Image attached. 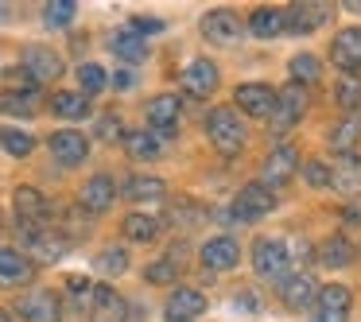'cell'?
<instances>
[{"instance_id":"cell-27","label":"cell","mask_w":361,"mask_h":322,"mask_svg":"<svg viewBox=\"0 0 361 322\" xmlns=\"http://www.w3.org/2000/svg\"><path fill=\"white\" fill-rule=\"evenodd\" d=\"M35 105H39V86L35 82H24L20 89H8V94L0 97V109L4 113H24V117H32Z\"/></svg>"},{"instance_id":"cell-8","label":"cell","mask_w":361,"mask_h":322,"mask_svg":"<svg viewBox=\"0 0 361 322\" xmlns=\"http://www.w3.org/2000/svg\"><path fill=\"white\" fill-rule=\"evenodd\" d=\"M20 70H24L35 86H43V82H55L59 74H63V58H59L51 47L32 43V47H24V63H20Z\"/></svg>"},{"instance_id":"cell-14","label":"cell","mask_w":361,"mask_h":322,"mask_svg":"<svg viewBox=\"0 0 361 322\" xmlns=\"http://www.w3.org/2000/svg\"><path fill=\"white\" fill-rule=\"evenodd\" d=\"M221 74L214 63H206V58H190L187 66H183V89H187L190 97H210L214 89H218Z\"/></svg>"},{"instance_id":"cell-45","label":"cell","mask_w":361,"mask_h":322,"mask_svg":"<svg viewBox=\"0 0 361 322\" xmlns=\"http://www.w3.org/2000/svg\"><path fill=\"white\" fill-rule=\"evenodd\" d=\"M128 27H133V32H136V35H140V39H144V35H156V32H159V27H164V24H159V20H152V16H136L133 24H128Z\"/></svg>"},{"instance_id":"cell-10","label":"cell","mask_w":361,"mask_h":322,"mask_svg":"<svg viewBox=\"0 0 361 322\" xmlns=\"http://www.w3.org/2000/svg\"><path fill=\"white\" fill-rule=\"evenodd\" d=\"M330 58H334V66L345 70L350 78L361 70V24L342 27V32L334 35V43H330Z\"/></svg>"},{"instance_id":"cell-38","label":"cell","mask_w":361,"mask_h":322,"mask_svg":"<svg viewBox=\"0 0 361 322\" xmlns=\"http://www.w3.org/2000/svg\"><path fill=\"white\" fill-rule=\"evenodd\" d=\"M171 221H179L183 229L198 225V221H202V206L190 202V198H175V202H171Z\"/></svg>"},{"instance_id":"cell-24","label":"cell","mask_w":361,"mask_h":322,"mask_svg":"<svg viewBox=\"0 0 361 322\" xmlns=\"http://www.w3.org/2000/svg\"><path fill=\"white\" fill-rule=\"evenodd\" d=\"M109 47H113V55H117L121 63H128V66H136V63H144V58H148V43H144L140 35L133 32V27H121V32H113Z\"/></svg>"},{"instance_id":"cell-32","label":"cell","mask_w":361,"mask_h":322,"mask_svg":"<svg viewBox=\"0 0 361 322\" xmlns=\"http://www.w3.org/2000/svg\"><path fill=\"white\" fill-rule=\"evenodd\" d=\"M353 256H357V252H353V244L345 241V237H330L319 249V260L326 268H345V264H353Z\"/></svg>"},{"instance_id":"cell-30","label":"cell","mask_w":361,"mask_h":322,"mask_svg":"<svg viewBox=\"0 0 361 322\" xmlns=\"http://www.w3.org/2000/svg\"><path fill=\"white\" fill-rule=\"evenodd\" d=\"M125 237L128 241H156L159 237V218H152V213H140V210H133L125 218Z\"/></svg>"},{"instance_id":"cell-43","label":"cell","mask_w":361,"mask_h":322,"mask_svg":"<svg viewBox=\"0 0 361 322\" xmlns=\"http://www.w3.org/2000/svg\"><path fill=\"white\" fill-rule=\"evenodd\" d=\"M66 287H71L74 303H78L82 311H86V306H90V295H94V283H90V280H82V275H71V283H66Z\"/></svg>"},{"instance_id":"cell-17","label":"cell","mask_w":361,"mask_h":322,"mask_svg":"<svg viewBox=\"0 0 361 322\" xmlns=\"http://www.w3.org/2000/svg\"><path fill=\"white\" fill-rule=\"evenodd\" d=\"M167 322H195L198 314L206 311V295L195 287H175L171 295H167Z\"/></svg>"},{"instance_id":"cell-4","label":"cell","mask_w":361,"mask_h":322,"mask_svg":"<svg viewBox=\"0 0 361 322\" xmlns=\"http://www.w3.org/2000/svg\"><path fill=\"white\" fill-rule=\"evenodd\" d=\"M288 268H291V256H288V249H283V241L260 237V241L252 244V272H257L260 280L280 283L283 275H288Z\"/></svg>"},{"instance_id":"cell-26","label":"cell","mask_w":361,"mask_h":322,"mask_svg":"<svg viewBox=\"0 0 361 322\" xmlns=\"http://www.w3.org/2000/svg\"><path fill=\"white\" fill-rule=\"evenodd\" d=\"M249 32L257 35V39H280L283 32V8H257L249 16Z\"/></svg>"},{"instance_id":"cell-20","label":"cell","mask_w":361,"mask_h":322,"mask_svg":"<svg viewBox=\"0 0 361 322\" xmlns=\"http://www.w3.org/2000/svg\"><path fill=\"white\" fill-rule=\"evenodd\" d=\"M51 156H55L63 167H78L82 159L90 156V144H86V136H82V132L63 128V132L51 136Z\"/></svg>"},{"instance_id":"cell-28","label":"cell","mask_w":361,"mask_h":322,"mask_svg":"<svg viewBox=\"0 0 361 322\" xmlns=\"http://www.w3.org/2000/svg\"><path fill=\"white\" fill-rule=\"evenodd\" d=\"M125 151H128L133 159H140V163H152V159H159V140H156V132H148V128L125 132Z\"/></svg>"},{"instance_id":"cell-22","label":"cell","mask_w":361,"mask_h":322,"mask_svg":"<svg viewBox=\"0 0 361 322\" xmlns=\"http://www.w3.org/2000/svg\"><path fill=\"white\" fill-rule=\"evenodd\" d=\"M148 132H175L179 125V97L175 94H159L148 101Z\"/></svg>"},{"instance_id":"cell-44","label":"cell","mask_w":361,"mask_h":322,"mask_svg":"<svg viewBox=\"0 0 361 322\" xmlns=\"http://www.w3.org/2000/svg\"><path fill=\"white\" fill-rule=\"evenodd\" d=\"M97 136H102V140H117L121 136V117L117 113H105V117L97 120Z\"/></svg>"},{"instance_id":"cell-3","label":"cell","mask_w":361,"mask_h":322,"mask_svg":"<svg viewBox=\"0 0 361 322\" xmlns=\"http://www.w3.org/2000/svg\"><path fill=\"white\" fill-rule=\"evenodd\" d=\"M303 113H307V89L291 82V86L276 89V105H272V113H268V128H272V132H288V128L299 125Z\"/></svg>"},{"instance_id":"cell-13","label":"cell","mask_w":361,"mask_h":322,"mask_svg":"<svg viewBox=\"0 0 361 322\" xmlns=\"http://www.w3.org/2000/svg\"><path fill=\"white\" fill-rule=\"evenodd\" d=\"M295 171H299V151L291 148V144H280V148L268 151V159H264V187L268 190L283 187V182H291Z\"/></svg>"},{"instance_id":"cell-46","label":"cell","mask_w":361,"mask_h":322,"mask_svg":"<svg viewBox=\"0 0 361 322\" xmlns=\"http://www.w3.org/2000/svg\"><path fill=\"white\" fill-rule=\"evenodd\" d=\"M121 322H148V311L140 303H133V306H125V318Z\"/></svg>"},{"instance_id":"cell-48","label":"cell","mask_w":361,"mask_h":322,"mask_svg":"<svg viewBox=\"0 0 361 322\" xmlns=\"http://www.w3.org/2000/svg\"><path fill=\"white\" fill-rule=\"evenodd\" d=\"M345 225H361V206H350V210H345Z\"/></svg>"},{"instance_id":"cell-33","label":"cell","mask_w":361,"mask_h":322,"mask_svg":"<svg viewBox=\"0 0 361 322\" xmlns=\"http://www.w3.org/2000/svg\"><path fill=\"white\" fill-rule=\"evenodd\" d=\"M322 78V63L314 55H295L291 58V82H295V86H314V82Z\"/></svg>"},{"instance_id":"cell-7","label":"cell","mask_w":361,"mask_h":322,"mask_svg":"<svg viewBox=\"0 0 361 322\" xmlns=\"http://www.w3.org/2000/svg\"><path fill=\"white\" fill-rule=\"evenodd\" d=\"M16 311H20L24 322H59L63 318V299H59L51 287H32V291L20 295Z\"/></svg>"},{"instance_id":"cell-5","label":"cell","mask_w":361,"mask_h":322,"mask_svg":"<svg viewBox=\"0 0 361 322\" xmlns=\"http://www.w3.org/2000/svg\"><path fill=\"white\" fill-rule=\"evenodd\" d=\"M272 210H276L272 190H268L264 182H249V187H241V194L233 198V206H229V213H233L229 221H260Z\"/></svg>"},{"instance_id":"cell-35","label":"cell","mask_w":361,"mask_h":322,"mask_svg":"<svg viewBox=\"0 0 361 322\" xmlns=\"http://www.w3.org/2000/svg\"><path fill=\"white\" fill-rule=\"evenodd\" d=\"M94 268L102 275H121L128 268V252L117 249V244H113V249H102V252H97V260H94Z\"/></svg>"},{"instance_id":"cell-6","label":"cell","mask_w":361,"mask_h":322,"mask_svg":"<svg viewBox=\"0 0 361 322\" xmlns=\"http://www.w3.org/2000/svg\"><path fill=\"white\" fill-rule=\"evenodd\" d=\"M202 35L206 43H214V47H237L245 35V24L241 16H237L233 8H214L202 16Z\"/></svg>"},{"instance_id":"cell-49","label":"cell","mask_w":361,"mask_h":322,"mask_svg":"<svg viewBox=\"0 0 361 322\" xmlns=\"http://www.w3.org/2000/svg\"><path fill=\"white\" fill-rule=\"evenodd\" d=\"M0 322H12V311H0Z\"/></svg>"},{"instance_id":"cell-41","label":"cell","mask_w":361,"mask_h":322,"mask_svg":"<svg viewBox=\"0 0 361 322\" xmlns=\"http://www.w3.org/2000/svg\"><path fill=\"white\" fill-rule=\"evenodd\" d=\"M175 275H179V264H175V260L167 256V260H156V264H148L144 280H148V283H171Z\"/></svg>"},{"instance_id":"cell-31","label":"cell","mask_w":361,"mask_h":322,"mask_svg":"<svg viewBox=\"0 0 361 322\" xmlns=\"http://www.w3.org/2000/svg\"><path fill=\"white\" fill-rule=\"evenodd\" d=\"M125 194L133 202H156V198H164V179H156V175H133L125 182Z\"/></svg>"},{"instance_id":"cell-23","label":"cell","mask_w":361,"mask_h":322,"mask_svg":"<svg viewBox=\"0 0 361 322\" xmlns=\"http://www.w3.org/2000/svg\"><path fill=\"white\" fill-rule=\"evenodd\" d=\"M113 202H117V182H113L109 175H94V179L82 187V206H86L90 213H105Z\"/></svg>"},{"instance_id":"cell-15","label":"cell","mask_w":361,"mask_h":322,"mask_svg":"<svg viewBox=\"0 0 361 322\" xmlns=\"http://www.w3.org/2000/svg\"><path fill=\"white\" fill-rule=\"evenodd\" d=\"M330 190H338L345 198L361 194V156L357 151H342L338 156V163L330 167Z\"/></svg>"},{"instance_id":"cell-25","label":"cell","mask_w":361,"mask_h":322,"mask_svg":"<svg viewBox=\"0 0 361 322\" xmlns=\"http://www.w3.org/2000/svg\"><path fill=\"white\" fill-rule=\"evenodd\" d=\"M35 275V264L16 249H0V283H27Z\"/></svg>"},{"instance_id":"cell-29","label":"cell","mask_w":361,"mask_h":322,"mask_svg":"<svg viewBox=\"0 0 361 322\" xmlns=\"http://www.w3.org/2000/svg\"><path fill=\"white\" fill-rule=\"evenodd\" d=\"M51 113L63 120H82L90 113V97L86 94H51Z\"/></svg>"},{"instance_id":"cell-47","label":"cell","mask_w":361,"mask_h":322,"mask_svg":"<svg viewBox=\"0 0 361 322\" xmlns=\"http://www.w3.org/2000/svg\"><path fill=\"white\" fill-rule=\"evenodd\" d=\"M233 306H245V311H249V314H252V311H257V306H260V303H257V295H249V291H241V295H237V299H233Z\"/></svg>"},{"instance_id":"cell-42","label":"cell","mask_w":361,"mask_h":322,"mask_svg":"<svg viewBox=\"0 0 361 322\" xmlns=\"http://www.w3.org/2000/svg\"><path fill=\"white\" fill-rule=\"evenodd\" d=\"M303 175H307V182H311V187H319V190L330 187V167L322 163V159H311V163H303Z\"/></svg>"},{"instance_id":"cell-50","label":"cell","mask_w":361,"mask_h":322,"mask_svg":"<svg viewBox=\"0 0 361 322\" xmlns=\"http://www.w3.org/2000/svg\"><path fill=\"white\" fill-rule=\"evenodd\" d=\"M0 16H4V8H0Z\"/></svg>"},{"instance_id":"cell-39","label":"cell","mask_w":361,"mask_h":322,"mask_svg":"<svg viewBox=\"0 0 361 322\" xmlns=\"http://www.w3.org/2000/svg\"><path fill=\"white\" fill-rule=\"evenodd\" d=\"M43 20H47L51 32H59V27H66L74 20V0H51L47 12H43Z\"/></svg>"},{"instance_id":"cell-34","label":"cell","mask_w":361,"mask_h":322,"mask_svg":"<svg viewBox=\"0 0 361 322\" xmlns=\"http://www.w3.org/2000/svg\"><path fill=\"white\" fill-rule=\"evenodd\" d=\"M78 82H82V89H78V94L94 97V94H102V89L109 86V74H105L97 63H82V66H78Z\"/></svg>"},{"instance_id":"cell-12","label":"cell","mask_w":361,"mask_h":322,"mask_svg":"<svg viewBox=\"0 0 361 322\" xmlns=\"http://www.w3.org/2000/svg\"><path fill=\"white\" fill-rule=\"evenodd\" d=\"M350 287H342V283H330V287H322L319 295H314V306H319V314H314V322H345L350 318Z\"/></svg>"},{"instance_id":"cell-36","label":"cell","mask_w":361,"mask_h":322,"mask_svg":"<svg viewBox=\"0 0 361 322\" xmlns=\"http://www.w3.org/2000/svg\"><path fill=\"white\" fill-rule=\"evenodd\" d=\"M361 136V120L357 117H345L342 125L330 132V148H338V151H353V140Z\"/></svg>"},{"instance_id":"cell-40","label":"cell","mask_w":361,"mask_h":322,"mask_svg":"<svg viewBox=\"0 0 361 322\" xmlns=\"http://www.w3.org/2000/svg\"><path fill=\"white\" fill-rule=\"evenodd\" d=\"M338 105H342V109H357L361 105V82L357 78L345 74V78L338 82Z\"/></svg>"},{"instance_id":"cell-18","label":"cell","mask_w":361,"mask_h":322,"mask_svg":"<svg viewBox=\"0 0 361 322\" xmlns=\"http://www.w3.org/2000/svg\"><path fill=\"white\" fill-rule=\"evenodd\" d=\"M276 291H280V299H283V306H291V311H303L307 303H314V280L307 272H288L280 283H276Z\"/></svg>"},{"instance_id":"cell-11","label":"cell","mask_w":361,"mask_h":322,"mask_svg":"<svg viewBox=\"0 0 361 322\" xmlns=\"http://www.w3.org/2000/svg\"><path fill=\"white\" fill-rule=\"evenodd\" d=\"M27 249H32V260H39V264H59V260L66 256V249H71V241H66L63 233H55V229H27L24 233Z\"/></svg>"},{"instance_id":"cell-51","label":"cell","mask_w":361,"mask_h":322,"mask_svg":"<svg viewBox=\"0 0 361 322\" xmlns=\"http://www.w3.org/2000/svg\"><path fill=\"white\" fill-rule=\"evenodd\" d=\"M0 229H4V221H0Z\"/></svg>"},{"instance_id":"cell-9","label":"cell","mask_w":361,"mask_h":322,"mask_svg":"<svg viewBox=\"0 0 361 322\" xmlns=\"http://www.w3.org/2000/svg\"><path fill=\"white\" fill-rule=\"evenodd\" d=\"M12 210H16V225L24 229V233L27 229H43V221H47V198L35 187H16Z\"/></svg>"},{"instance_id":"cell-16","label":"cell","mask_w":361,"mask_h":322,"mask_svg":"<svg viewBox=\"0 0 361 322\" xmlns=\"http://www.w3.org/2000/svg\"><path fill=\"white\" fill-rule=\"evenodd\" d=\"M125 299L109 287V283H94V295H90V322H121L125 318Z\"/></svg>"},{"instance_id":"cell-2","label":"cell","mask_w":361,"mask_h":322,"mask_svg":"<svg viewBox=\"0 0 361 322\" xmlns=\"http://www.w3.org/2000/svg\"><path fill=\"white\" fill-rule=\"evenodd\" d=\"M334 8H330L326 0H295L291 8H283V32L291 35H314L330 24Z\"/></svg>"},{"instance_id":"cell-37","label":"cell","mask_w":361,"mask_h":322,"mask_svg":"<svg viewBox=\"0 0 361 322\" xmlns=\"http://www.w3.org/2000/svg\"><path fill=\"white\" fill-rule=\"evenodd\" d=\"M0 144H4V151L16 156V159L32 156V148H35V140L27 132H20V128H4V132H0Z\"/></svg>"},{"instance_id":"cell-1","label":"cell","mask_w":361,"mask_h":322,"mask_svg":"<svg viewBox=\"0 0 361 322\" xmlns=\"http://www.w3.org/2000/svg\"><path fill=\"white\" fill-rule=\"evenodd\" d=\"M206 136H210V144L221 151V156H237V151L245 148V125L241 117H237V109H210V117H206Z\"/></svg>"},{"instance_id":"cell-21","label":"cell","mask_w":361,"mask_h":322,"mask_svg":"<svg viewBox=\"0 0 361 322\" xmlns=\"http://www.w3.org/2000/svg\"><path fill=\"white\" fill-rule=\"evenodd\" d=\"M237 256H241V244L233 241V237H210V241L202 244V264L214 268V272H226V268L237 264Z\"/></svg>"},{"instance_id":"cell-19","label":"cell","mask_w":361,"mask_h":322,"mask_svg":"<svg viewBox=\"0 0 361 322\" xmlns=\"http://www.w3.org/2000/svg\"><path fill=\"white\" fill-rule=\"evenodd\" d=\"M276 105V89H268L264 82H245L237 86V109L249 113V117H268Z\"/></svg>"}]
</instances>
